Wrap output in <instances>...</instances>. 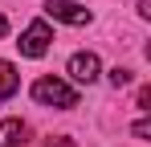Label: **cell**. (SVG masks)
<instances>
[{
  "mask_svg": "<svg viewBox=\"0 0 151 147\" xmlns=\"http://www.w3.org/2000/svg\"><path fill=\"white\" fill-rule=\"evenodd\" d=\"M106 78H110V86H114V90H123V86H131V70H123V66H114V70L106 74Z\"/></svg>",
  "mask_w": 151,
  "mask_h": 147,
  "instance_id": "7",
  "label": "cell"
},
{
  "mask_svg": "<svg viewBox=\"0 0 151 147\" xmlns=\"http://www.w3.org/2000/svg\"><path fill=\"white\" fill-rule=\"evenodd\" d=\"M4 33H8V21H4V17H0V37H4Z\"/></svg>",
  "mask_w": 151,
  "mask_h": 147,
  "instance_id": "11",
  "label": "cell"
},
{
  "mask_svg": "<svg viewBox=\"0 0 151 147\" xmlns=\"http://www.w3.org/2000/svg\"><path fill=\"white\" fill-rule=\"evenodd\" d=\"M41 147H78L74 139H65V135H61V139H49V143H41Z\"/></svg>",
  "mask_w": 151,
  "mask_h": 147,
  "instance_id": "10",
  "label": "cell"
},
{
  "mask_svg": "<svg viewBox=\"0 0 151 147\" xmlns=\"http://www.w3.org/2000/svg\"><path fill=\"white\" fill-rule=\"evenodd\" d=\"M17 86H21V74L12 70V61H0V102L17 94Z\"/></svg>",
  "mask_w": 151,
  "mask_h": 147,
  "instance_id": "6",
  "label": "cell"
},
{
  "mask_svg": "<svg viewBox=\"0 0 151 147\" xmlns=\"http://www.w3.org/2000/svg\"><path fill=\"white\" fill-rule=\"evenodd\" d=\"M25 135H29V127L21 119H4V122H0V147H21Z\"/></svg>",
  "mask_w": 151,
  "mask_h": 147,
  "instance_id": "5",
  "label": "cell"
},
{
  "mask_svg": "<svg viewBox=\"0 0 151 147\" xmlns=\"http://www.w3.org/2000/svg\"><path fill=\"white\" fill-rule=\"evenodd\" d=\"M45 12H49L53 21H61V24H74V29L90 24V8H82V4H74V0H49Z\"/></svg>",
  "mask_w": 151,
  "mask_h": 147,
  "instance_id": "3",
  "label": "cell"
},
{
  "mask_svg": "<svg viewBox=\"0 0 151 147\" xmlns=\"http://www.w3.org/2000/svg\"><path fill=\"white\" fill-rule=\"evenodd\" d=\"M49 41H53L49 24H45V21H33L25 33H21V41H17V45H21L25 57H45V53H49Z\"/></svg>",
  "mask_w": 151,
  "mask_h": 147,
  "instance_id": "2",
  "label": "cell"
},
{
  "mask_svg": "<svg viewBox=\"0 0 151 147\" xmlns=\"http://www.w3.org/2000/svg\"><path fill=\"white\" fill-rule=\"evenodd\" d=\"M139 110H151V90H147V86L139 90Z\"/></svg>",
  "mask_w": 151,
  "mask_h": 147,
  "instance_id": "9",
  "label": "cell"
},
{
  "mask_svg": "<svg viewBox=\"0 0 151 147\" xmlns=\"http://www.w3.org/2000/svg\"><path fill=\"white\" fill-rule=\"evenodd\" d=\"M98 70H102L98 53H74V57H70V78L82 82V86H90V82L98 78Z\"/></svg>",
  "mask_w": 151,
  "mask_h": 147,
  "instance_id": "4",
  "label": "cell"
},
{
  "mask_svg": "<svg viewBox=\"0 0 151 147\" xmlns=\"http://www.w3.org/2000/svg\"><path fill=\"white\" fill-rule=\"evenodd\" d=\"M135 135H139V139H147V135H151V122L139 119V122H135Z\"/></svg>",
  "mask_w": 151,
  "mask_h": 147,
  "instance_id": "8",
  "label": "cell"
},
{
  "mask_svg": "<svg viewBox=\"0 0 151 147\" xmlns=\"http://www.w3.org/2000/svg\"><path fill=\"white\" fill-rule=\"evenodd\" d=\"M33 98H37L41 106H57V110L78 106V90L65 86L61 78H37V82H33Z\"/></svg>",
  "mask_w": 151,
  "mask_h": 147,
  "instance_id": "1",
  "label": "cell"
}]
</instances>
